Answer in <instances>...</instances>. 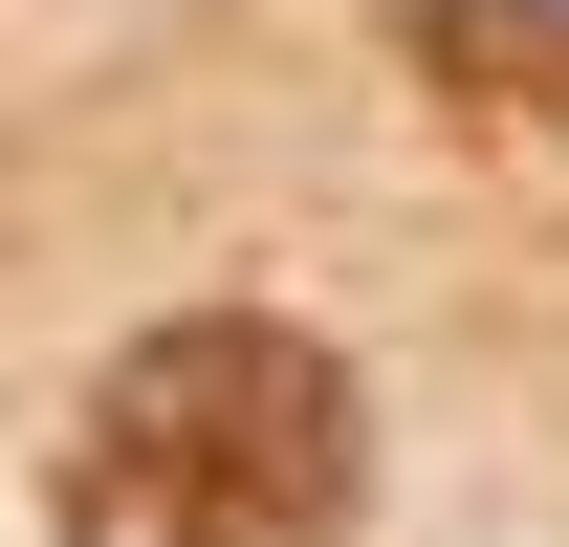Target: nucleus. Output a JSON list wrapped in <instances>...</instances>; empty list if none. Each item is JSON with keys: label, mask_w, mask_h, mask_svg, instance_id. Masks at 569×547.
<instances>
[{"label": "nucleus", "mask_w": 569, "mask_h": 547, "mask_svg": "<svg viewBox=\"0 0 569 547\" xmlns=\"http://www.w3.org/2000/svg\"><path fill=\"white\" fill-rule=\"evenodd\" d=\"M44 504H67V547H351L372 395H351V350L263 329V307H198V329L110 350Z\"/></svg>", "instance_id": "1"}]
</instances>
